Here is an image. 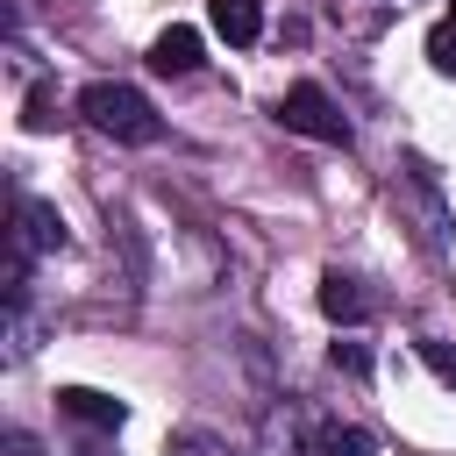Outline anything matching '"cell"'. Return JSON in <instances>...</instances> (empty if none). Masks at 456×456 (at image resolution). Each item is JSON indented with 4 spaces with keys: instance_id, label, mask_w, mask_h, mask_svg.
<instances>
[{
    "instance_id": "obj_5",
    "label": "cell",
    "mask_w": 456,
    "mask_h": 456,
    "mask_svg": "<svg viewBox=\"0 0 456 456\" xmlns=\"http://www.w3.org/2000/svg\"><path fill=\"white\" fill-rule=\"evenodd\" d=\"M321 314H328L335 328H356V321L370 314V299H363V285H356V278L328 271V278H321Z\"/></svg>"
},
{
    "instance_id": "obj_10",
    "label": "cell",
    "mask_w": 456,
    "mask_h": 456,
    "mask_svg": "<svg viewBox=\"0 0 456 456\" xmlns=\"http://www.w3.org/2000/svg\"><path fill=\"white\" fill-rule=\"evenodd\" d=\"M164 456H221V442L214 435H200V428H185V435H171V449Z\"/></svg>"
},
{
    "instance_id": "obj_13",
    "label": "cell",
    "mask_w": 456,
    "mask_h": 456,
    "mask_svg": "<svg viewBox=\"0 0 456 456\" xmlns=\"http://www.w3.org/2000/svg\"><path fill=\"white\" fill-rule=\"evenodd\" d=\"M0 456H43V449H36L28 428H7V435H0Z\"/></svg>"
},
{
    "instance_id": "obj_3",
    "label": "cell",
    "mask_w": 456,
    "mask_h": 456,
    "mask_svg": "<svg viewBox=\"0 0 456 456\" xmlns=\"http://www.w3.org/2000/svg\"><path fill=\"white\" fill-rule=\"evenodd\" d=\"M207 21H214V36H228L235 50H249L264 36V0H207Z\"/></svg>"
},
{
    "instance_id": "obj_8",
    "label": "cell",
    "mask_w": 456,
    "mask_h": 456,
    "mask_svg": "<svg viewBox=\"0 0 456 456\" xmlns=\"http://www.w3.org/2000/svg\"><path fill=\"white\" fill-rule=\"evenodd\" d=\"M314 456H378V442L363 428H342V420H321L314 428Z\"/></svg>"
},
{
    "instance_id": "obj_14",
    "label": "cell",
    "mask_w": 456,
    "mask_h": 456,
    "mask_svg": "<svg viewBox=\"0 0 456 456\" xmlns=\"http://www.w3.org/2000/svg\"><path fill=\"white\" fill-rule=\"evenodd\" d=\"M21 121H28V128H50V121H57V114H50V93H28V114H21Z\"/></svg>"
},
{
    "instance_id": "obj_11",
    "label": "cell",
    "mask_w": 456,
    "mask_h": 456,
    "mask_svg": "<svg viewBox=\"0 0 456 456\" xmlns=\"http://www.w3.org/2000/svg\"><path fill=\"white\" fill-rule=\"evenodd\" d=\"M420 363H428L442 385H456V349H442V342H420Z\"/></svg>"
},
{
    "instance_id": "obj_9",
    "label": "cell",
    "mask_w": 456,
    "mask_h": 456,
    "mask_svg": "<svg viewBox=\"0 0 456 456\" xmlns=\"http://www.w3.org/2000/svg\"><path fill=\"white\" fill-rule=\"evenodd\" d=\"M428 57H435V71H449V78H456V14L428 36Z\"/></svg>"
},
{
    "instance_id": "obj_2",
    "label": "cell",
    "mask_w": 456,
    "mask_h": 456,
    "mask_svg": "<svg viewBox=\"0 0 456 456\" xmlns=\"http://www.w3.org/2000/svg\"><path fill=\"white\" fill-rule=\"evenodd\" d=\"M278 121H285L292 135H314V142H349V114H342L321 86H285Z\"/></svg>"
},
{
    "instance_id": "obj_7",
    "label": "cell",
    "mask_w": 456,
    "mask_h": 456,
    "mask_svg": "<svg viewBox=\"0 0 456 456\" xmlns=\"http://www.w3.org/2000/svg\"><path fill=\"white\" fill-rule=\"evenodd\" d=\"M28 256L36 249H57L64 242V221H57V207H43V200H21V235H14Z\"/></svg>"
},
{
    "instance_id": "obj_1",
    "label": "cell",
    "mask_w": 456,
    "mask_h": 456,
    "mask_svg": "<svg viewBox=\"0 0 456 456\" xmlns=\"http://www.w3.org/2000/svg\"><path fill=\"white\" fill-rule=\"evenodd\" d=\"M78 114H86L100 135H114V142H157V135H164L157 107H150L135 86H121V78H93V86L78 93Z\"/></svg>"
},
{
    "instance_id": "obj_12",
    "label": "cell",
    "mask_w": 456,
    "mask_h": 456,
    "mask_svg": "<svg viewBox=\"0 0 456 456\" xmlns=\"http://www.w3.org/2000/svg\"><path fill=\"white\" fill-rule=\"evenodd\" d=\"M335 370H349V378H370V356H363V342H335Z\"/></svg>"
},
{
    "instance_id": "obj_4",
    "label": "cell",
    "mask_w": 456,
    "mask_h": 456,
    "mask_svg": "<svg viewBox=\"0 0 456 456\" xmlns=\"http://www.w3.org/2000/svg\"><path fill=\"white\" fill-rule=\"evenodd\" d=\"M57 406H64L71 420H86V428H121V420H128V406H121V399H107V392H93V385H64V392H57Z\"/></svg>"
},
{
    "instance_id": "obj_6",
    "label": "cell",
    "mask_w": 456,
    "mask_h": 456,
    "mask_svg": "<svg viewBox=\"0 0 456 456\" xmlns=\"http://www.w3.org/2000/svg\"><path fill=\"white\" fill-rule=\"evenodd\" d=\"M150 64H157V71H171V78L200 71V36H192V28H164V36L150 43Z\"/></svg>"
}]
</instances>
